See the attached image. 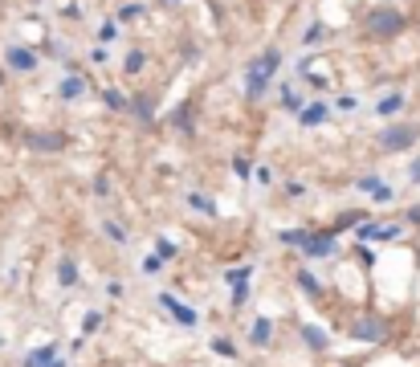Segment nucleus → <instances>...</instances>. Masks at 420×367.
Returning a JSON list of instances; mask_svg holds the SVG:
<instances>
[{
  "label": "nucleus",
  "mask_w": 420,
  "mask_h": 367,
  "mask_svg": "<svg viewBox=\"0 0 420 367\" xmlns=\"http://www.w3.org/2000/svg\"><path fill=\"white\" fill-rule=\"evenodd\" d=\"M400 29H404V17H400L396 8H375V13H367V33H371V37H396Z\"/></svg>",
  "instance_id": "f257e3e1"
},
{
  "label": "nucleus",
  "mask_w": 420,
  "mask_h": 367,
  "mask_svg": "<svg viewBox=\"0 0 420 367\" xmlns=\"http://www.w3.org/2000/svg\"><path fill=\"white\" fill-rule=\"evenodd\" d=\"M4 65H8V74H37L41 61L29 45H4Z\"/></svg>",
  "instance_id": "f03ea898"
},
{
  "label": "nucleus",
  "mask_w": 420,
  "mask_h": 367,
  "mask_svg": "<svg viewBox=\"0 0 420 367\" xmlns=\"http://www.w3.org/2000/svg\"><path fill=\"white\" fill-rule=\"evenodd\" d=\"M417 135L420 131L412 127V122H400V127H388V131L380 135V147H384V152H408Z\"/></svg>",
  "instance_id": "7ed1b4c3"
},
{
  "label": "nucleus",
  "mask_w": 420,
  "mask_h": 367,
  "mask_svg": "<svg viewBox=\"0 0 420 367\" xmlns=\"http://www.w3.org/2000/svg\"><path fill=\"white\" fill-rule=\"evenodd\" d=\"M351 339H360V343H380V339H388V323L375 318V314H367V318H360V323L351 327Z\"/></svg>",
  "instance_id": "20e7f679"
},
{
  "label": "nucleus",
  "mask_w": 420,
  "mask_h": 367,
  "mask_svg": "<svg viewBox=\"0 0 420 367\" xmlns=\"http://www.w3.org/2000/svg\"><path fill=\"white\" fill-rule=\"evenodd\" d=\"M25 143H29L33 152H45V155H58V152H65V135L61 131H37V135H25Z\"/></svg>",
  "instance_id": "39448f33"
},
{
  "label": "nucleus",
  "mask_w": 420,
  "mask_h": 367,
  "mask_svg": "<svg viewBox=\"0 0 420 367\" xmlns=\"http://www.w3.org/2000/svg\"><path fill=\"white\" fill-rule=\"evenodd\" d=\"M266 90H270V74L266 70H257V65H249V74H245V98H266Z\"/></svg>",
  "instance_id": "423d86ee"
},
{
  "label": "nucleus",
  "mask_w": 420,
  "mask_h": 367,
  "mask_svg": "<svg viewBox=\"0 0 420 367\" xmlns=\"http://www.w3.org/2000/svg\"><path fill=\"white\" fill-rule=\"evenodd\" d=\"M330 111H334V106H327L323 98H314V102H306V106H302L298 122H302V127H323V122L330 119Z\"/></svg>",
  "instance_id": "0eeeda50"
},
{
  "label": "nucleus",
  "mask_w": 420,
  "mask_h": 367,
  "mask_svg": "<svg viewBox=\"0 0 420 367\" xmlns=\"http://www.w3.org/2000/svg\"><path fill=\"white\" fill-rule=\"evenodd\" d=\"M159 306L180 323V327H196V310H188V306L180 302V298H172V294H159Z\"/></svg>",
  "instance_id": "6e6552de"
},
{
  "label": "nucleus",
  "mask_w": 420,
  "mask_h": 367,
  "mask_svg": "<svg viewBox=\"0 0 420 367\" xmlns=\"http://www.w3.org/2000/svg\"><path fill=\"white\" fill-rule=\"evenodd\" d=\"M334 241H339V229L314 233V241L306 245V257H330V253H334Z\"/></svg>",
  "instance_id": "1a4fd4ad"
},
{
  "label": "nucleus",
  "mask_w": 420,
  "mask_h": 367,
  "mask_svg": "<svg viewBox=\"0 0 420 367\" xmlns=\"http://www.w3.org/2000/svg\"><path fill=\"white\" fill-rule=\"evenodd\" d=\"M355 237H360V241H396V237H400V225H367V220H363Z\"/></svg>",
  "instance_id": "9d476101"
},
{
  "label": "nucleus",
  "mask_w": 420,
  "mask_h": 367,
  "mask_svg": "<svg viewBox=\"0 0 420 367\" xmlns=\"http://www.w3.org/2000/svg\"><path fill=\"white\" fill-rule=\"evenodd\" d=\"M82 94H86V78H82V74H65V78L58 82V98H61V102H78Z\"/></svg>",
  "instance_id": "9b49d317"
},
{
  "label": "nucleus",
  "mask_w": 420,
  "mask_h": 367,
  "mask_svg": "<svg viewBox=\"0 0 420 367\" xmlns=\"http://www.w3.org/2000/svg\"><path fill=\"white\" fill-rule=\"evenodd\" d=\"M400 111H404V94H400V90L384 94V98L375 102V115H380V119H396Z\"/></svg>",
  "instance_id": "f8f14e48"
},
{
  "label": "nucleus",
  "mask_w": 420,
  "mask_h": 367,
  "mask_svg": "<svg viewBox=\"0 0 420 367\" xmlns=\"http://www.w3.org/2000/svg\"><path fill=\"white\" fill-rule=\"evenodd\" d=\"M54 359H58V343H45L25 355V367H54Z\"/></svg>",
  "instance_id": "ddd939ff"
},
{
  "label": "nucleus",
  "mask_w": 420,
  "mask_h": 367,
  "mask_svg": "<svg viewBox=\"0 0 420 367\" xmlns=\"http://www.w3.org/2000/svg\"><path fill=\"white\" fill-rule=\"evenodd\" d=\"M277 241L290 245V249H302V253H306V245L314 241V233H310V229H286V233H282Z\"/></svg>",
  "instance_id": "4468645a"
},
{
  "label": "nucleus",
  "mask_w": 420,
  "mask_h": 367,
  "mask_svg": "<svg viewBox=\"0 0 420 367\" xmlns=\"http://www.w3.org/2000/svg\"><path fill=\"white\" fill-rule=\"evenodd\" d=\"M302 339H306V347H310V351H327V331H323V327H310V323H306V327H302Z\"/></svg>",
  "instance_id": "2eb2a0df"
},
{
  "label": "nucleus",
  "mask_w": 420,
  "mask_h": 367,
  "mask_svg": "<svg viewBox=\"0 0 420 367\" xmlns=\"http://www.w3.org/2000/svg\"><path fill=\"white\" fill-rule=\"evenodd\" d=\"M102 237L111 245H127V229H122L115 216H102Z\"/></svg>",
  "instance_id": "dca6fc26"
},
{
  "label": "nucleus",
  "mask_w": 420,
  "mask_h": 367,
  "mask_svg": "<svg viewBox=\"0 0 420 367\" xmlns=\"http://www.w3.org/2000/svg\"><path fill=\"white\" fill-rule=\"evenodd\" d=\"M298 290L306 294V298H314V302L323 298V286H318V277L310 274V270H302V274H298Z\"/></svg>",
  "instance_id": "f3484780"
},
{
  "label": "nucleus",
  "mask_w": 420,
  "mask_h": 367,
  "mask_svg": "<svg viewBox=\"0 0 420 367\" xmlns=\"http://www.w3.org/2000/svg\"><path fill=\"white\" fill-rule=\"evenodd\" d=\"M143 13H147V4H143V0H127V4L119 8V21H122V25H131V21H139Z\"/></svg>",
  "instance_id": "a211bd4d"
},
{
  "label": "nucleus",
  "mask_w": 420,
  "mask_h": 367,
  "mask_svg": "<svg viewBox=\"0 0 420 367\" xmlns=\"http://www.w3.org/2000/svg\"><path fill=\"white\" fill-rule=\"evenodd\" d=\"M58 282L61 286H78V266H74V257H61L58 261Z\"/></svg>",
  "instance_id": "6ab92c4d"
},
{
  "label": "nucleus",
  "mask_w": 420,
  "mask_h": 367,
  "mask_svg": "<svg viewBox=\"0 0 420 367\" xmlns=\"http://www.w3.org/2000/svg\"><path fill=\"white\" fill-rule=\"evenodd\" d=\"M249 339H253L257 347H266V343L273 339V323H270V318H257V323H253V331H249Z\"/></svg>",
  "instance_id": "aec40b11"
},
{
  "label": "nucleus",
  "mask_w": 420,
  "mask_h": 367,
  "mask_svg": "<svg viewBox=\"0 0 420 367\" xmlns=\"http://www.w3.org/2000/svg\"><path fill=\"white\" fill-rule=\"evenodd\" d=\"M188 204H192L196 213H204V216H216V204H212V196H200V192H188Z\"/></svg>",
  "instance_id": "412c9836"
},
{
  "label": "nucleus",
  "mask_w": 420,
  "mask_h": 367,
  "mask_svg": "<svg viewBox=\"0 0 420 367\" xmlns=\"http://www.w3.org/2000/svg\"><path fill=\"white\" fill-rule=\"evenodd\" d=\"M282 102H286V111H290V115H294V119H298V115H302V98H298V90H294V86H290V82H286V86H282Z\"/></svg>",
  "instance_id": "4be33fe9"
},
{
  "label": "nucleus",
  "mask_w": 420,
  "mask_h": 367,
  "mask_svg": "<svg viewBox=\"0 0 420 367\" xmlns=\"http://www.w3.org/2000/svg\"><path fill=\"white\" fill-rule=\"evenodd\" d=\"M131 111H135V115H139L143 122L155 119V102H151V98H135V102H131Z\"/></svg>",
  "instance_id": "5701e85b"
},
{
  "label": "nucleus",
  "mask_w": 420,
  "mask_h": 367,
  "mask_svg": "<svg viewBox=\"0 0 420 367\" xmlns=\"http://www.w3.org/2000/svg\"><path fill=\"white\" fill-rule=\"evenodd\" d=\"M249 277H253V266H241V270H229L225 282H229V286H249Z\"/></svg>",
  "instance_id": "b1692460"
},
{
  "label": "nucleus",
  "mask_w": 420,
  "mask_h": 367,
  "mask_svg": "<svg viewBox=\"0 0 420 367\" xmlns=\"http://www.w3.org/2000/svg\"><path fill=\"white\" fill-rule=\"evenodd\" d=\"M98 41H102V45L119 41V21H102V25H98Z\"/></svg>",
  "instance_id": "393cba45"
},
{
  "label": "nucleus",
  "mask_w": 420,
  "mask_h": 367,
  "mask_svg": "<svg viewBox=\"0 0 420 367\" xmlns=\"http://www.w3.org/2000/svg\"><path fill=\"white\" fill-rule=\"evenodd\" d=\"M102 102H106V111H127V94L119 90H102Z\"/></svg>",
  "instance_id": "a878e982"
},
{
  "label": "nucleus",
  "mask_w": 420,
  "mask_h": 367,
  "mask_svg": "<svg viewBox=\"0 0 420 367\" xmlns=\"http://www.w3.org/2000/svg\"><path fill=\"white\" fill-rule=\"evenodd\" d=\"M209 347H212V351H216V355H225V359H237V347H233L229 339H212Z\"/></svg>",
  "instance_id": "bb28decb"
},
{
  "label": "nucleus",
  "mask_w": 420,
  "mask_h": 367,
  "mask_svg": "<svg viewBox=\"0 0 420 367\" xmlns=\"http://www.w3.org/2000/svg\"><path fill=\"white\" fill-rule=\"evenodd\" d=\"M155 253H159V257L168 261V257H176V253H180V245H172L168 237H155Z\"/></svg>",
  "instance_id": "cd10ccee"
},
{
  "label": "nucleus",
  "mask_w": 420,
  "mask_h": 367,
  "mask_svg": "<svg viewBox=\"0 0 420 367\" xmlns=\"http://www.w3.org/2000/svg\"><path fill=\"white\" fill-rule=\"evenodd\" d=\"M323 37H327V25H318V21H314L310 29L302 33V45H314V41H323Z\"/></svg>",
  "instance_id": "c85d7f7f"
},
{
  "label": "nucleus",
  "mask_w": 420,
  "mask_h": 367,
  "mask_svg": "<svg viewBox=\"0 0 420 367\" xmlns=\"http://www.w3.org/2000/svg\"><path fill=\"white\" fill-rule=\"evenodd\" d=\"M355 106H360V98H355V94H339V98H334V111H343V115H351Z\"/></svg>",
  "instance_id": "c756f323"
},
{
  "label": "nucleus",
  "mask_w": 420,
  "mask_h": 367,
  "mask_svg": "<svg viewBox=\"0 0 420 367\" xmlns=\"http://www.w3.org/2000/svg\"><path fill=\"white\" fill-rule=\"evenodd\" d=\"M98 327H102V310H90V314L82 318V335H94Z\"/></svg>",
  "instance_id": "7c9ffc66"
},
{
  "label": "nucleus",
  "mask_w": 420,
  "mask_h": 367,
  "mask_svg": "<svg viewBox=\"0 0 420 367\" xmlns=\"http://www.w3.org/2000/svg\"><path fill=\"white\" fill-rule=\"evenodd\" d=\"M172 127L188 135V131H192V111H176V115H172Z\"/></svg>",
  "instance_id": "2f4dec72"
},
{
  "label": "nucleus",
  "mask_w": 420,
  "mask_h": 367,
  "mask_svg": "<svg viewBox=\"0 0 420 367\" xmlns=\"http://www.w3.org/2000/svg\"><path fill=\"white\" fill-rule=\"evenodd\" d=\"M355 188H360V192H367V196H375V192H380L384 184H380V176H363V180L355 184Z\"/></svg>",
  "instance_id": "473e14b6"
},
{
  "label": "nucleus",
  "mask_w": 420,
  "mask_h": 367,
  "mask_svg": "<svg viewBox=\"0 0 420 367\" xmlns=\"http://www.w3.org/2000/svg\"><path fill=\"white\" fill-rule=\"evenodd\" d=\"M143 54H139V49H131V54H127V74H139V70H143Z\"/></svg>",
  "instance_id": "72a5a7b5"
},
{
  "label": "nucleus",
  "mask_w": 420,
  "mask_h": 367,
  "mask_svg": "<svg viewBox=\"0 0 420 367\" xmlns=\"http://www.w3.org/2000/svg\"><path fill=\"white\" fill-rule=\"evenodd\" d=\"M233 172L237 180H249V155H233Z\"/></svg>",
  "instance_id": "f704fd0d"
},
{
  "label": "nucleus",
  "mask_w": 420,
  "mask_h": 367,
  "mask_svg": "<svg viewBox=\"0 0 420 367\" xmlns=\"http://www.w3.org/2000/svg\"><path fill=\"white\" fill-rule=\"evenodd\" d=\"M245 302H249V286H233V306L241 310Z\"/></svg>",
  "instance_id": "c9c22d12"
},
{
  "label": "nucleus",
  "mask_w": 420,
  "mask_h": 367,
  "mask_svg": "<svg viewBox=\"0 0 420 367\" xmlns=\"http://www.w3.org/2000/svg\"><path fill=\"white\" fill-rule=\"evenodd\" d=\"M94 196H111V180L106 176H94Z\"/></svg>",
  "instance_id": "e433bc0d"
},
{
  "label": "nucleus",
  "mask_w": 420,
  "mask_h": 367,
  "mask_svg": "<svg viewBox=\"0 0 420 367\" xmlns=\"http://www.w3.org/2000/svg\"><path fill=\"white\" fill-rule=\"evenodd\" d=\"M90 61H94V65H102V61H111V49H102V45H94V49H90Z\"/></svg>",
  "instance_id": "4c0bfd02"
},
{
  "label": "nucleus",
  "mask_w": 420,
  "mask_h": 367,
  "mask_svg": "<svg viewBox=\"0 0 420 367\" xmlns=\"http://www.w3.org/2000/svg\"><path fill=\"white\" fill-rule=\"evenodd\" d=\"M253 180H257V184H273L277 176H273V168H257V172H253Z\"/></svg>",
  "instance_id": "58836bf2"
},
{
  "label": "nucleus",
  "mask_w": 420,
  "mask_h": 367,
  "mask_svg": "<svg viewBox=\"0 0 420 367\" xmlns=\"http://www.w3.org/2000/svg\"><path fill=\"white\" fill-rule=\"evenodd\" d=\"M159 266H163V257L155 253V257H147V261H143V274H159Z\"/></svg>",
  "instance_id": "ea45409f"
},
{
  "label": "nucleus",
  "mask_w": 420,
  "mask_h": 367,
  "mask_svg": "<svg viewBox=\"0 0 420 367\" xmlns=\"http://www.w3.org/2000/svg\"><path fill=\"white\" fill-rule=\"evenodd\" d=\"M61 17H65V21H78V17H82V8H78V4H61Z\"/></svg>",
  "instance_id": "a19ab883"
},
{
  "label": "nucleus",
  "mask_w": 420,
  "mask_h": 367,
  "mask_svg": "<svg viewBox=\"0 0 420 367\" xmlns=\"http://www.w3.org/2000/svg\"><path fill=\"white\" fill-rule=\"evenodd\" d=\"M371 200H375V204H388V200H391V188H388V184H384V188H380V192H375Z\"/></svg>",
  "instance_id": "79ce46f5"
},
{
  "label": "nucleus",
  "mask_w": 420,
  "mask_h": 367,
  "mask_svg": "<svg viewBox=\"0 0 420 367\" xmlns=\"http://www.w3.org/2000/svg\"><path fill=\"white\" fill-rule=\"evenodd\" d=\"M302 192H306V184H298V180L286 184V196H302Z\"/></svg>",
  "instance_id": "37998d69"
},
{
  "label": "nucleus",
  "mask_w": 420,
  "mask_h": 367,
  "mask_svg": "<svg viewBox=\"0 0 420 367\" xmlns=\"http://www.w3.org/2000/svg\"><path fill=\"white\" fill-rule=\"evenodd\" d=\"M408 220H412V225H420V204H412V209H408Z\"/></svg>",
  "instance_id": "c03bdc74"
},
{
  "label": "nucleus",
  "mask_w": 420,
  "mask_h": 367,
  "mask_svg": "<svg viewBox=\"0 0 420 367\" xmlns=\"http://www.w3.org/2000/svg\"><path fill=\"white\" fill-rule=\"evenodd\" d=\"M54 367H70V364H65V359H54Z\"/></svg>",
  "instance_id": "a18cd8bd"
},
{
  "label": "nucleus",
  "mask_w": 420,
  "mask_h": 367,
  "mask_svg": "<svg viewBox=\"0 0 420 367\" xmlns=\"http://www.w3.org/2000/svg\"><path fill=\"white\" fill-rule=\"evenodd\" d=\"M0 86H4V74H0Z\"/></svg>",
  "instance_id": "49530a36"
},
{
  "label": "nucleus",
  "mask_w": 420,
  "mask_h": 367,
  "mask_svg": "<svg viewBox=\"0 0 420 367\" xmlns=\"http://www.w3.org/2000/svg\"><path fill=\"white\" fill-rule=\"evenodd\" d=\"M0 347H4V339H0Z\"/></svg>",
  "instance_id": "de8ad7c7"
}]
</instances>
